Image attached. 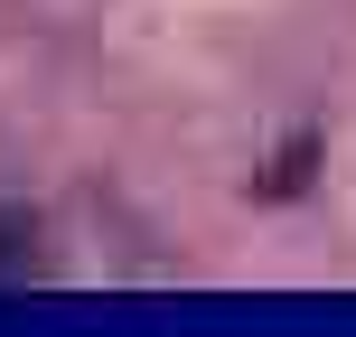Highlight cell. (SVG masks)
<instances>
[{"label":"cell","instance_id":"cell-1","mask_svg":"<svg viewBox=\"0 0 356 337\" xmlns=\"http://www.w3.org/2000/svg\"><path fill=\"white\" fill-rule=\"evenodd\" d=\"M38 272V215L29 206H0V281Z\"/></svg>","mask_w":356,"mask_h":337},{"label":"cell","instance_id":"cell-2","mask_svg":"<svg viewBox=\"0 0 356 337\" xmlns=\"http://www.w3.org/2000/svg\"><path fill=\"white\" fill-rule=\"evenodd\" d=\"M309 169H319V131H291L282 160L263 169V188H272V197H291V188H309Z\"/></svg>","mask_w":356,"mask_h":337}]
</instances>
